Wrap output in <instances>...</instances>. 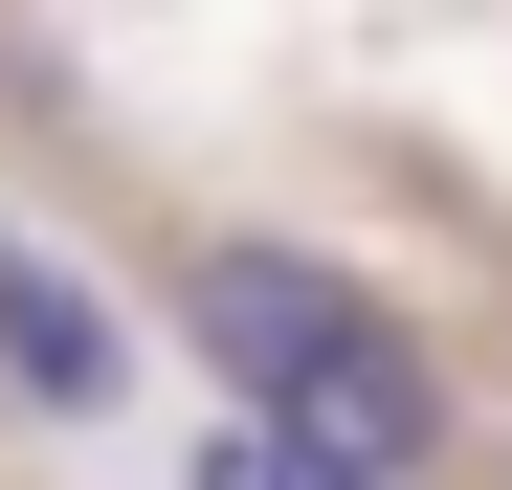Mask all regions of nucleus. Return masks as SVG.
<instances>
[{"mask_svg": "<svg viewBox=\"0 0 512 490\" xmlns=\"http://www.w3.org/2000/svg\"><path fill=\"white\" fill-rule=\"evenodd\" d=\"M357 335H379V312L334 290L312 245H201V357H223L245 401H312V379L357 357Z\"/></svg>", "mask_w": 512, "mask_h": 490, "instance_id": "nucleus-1", "label": "nucleus"}, {"mask_svg": "<svg viewBox=\"0 0 512 490\" xmlns=\"http://www.w3.org/2000/svg\"><path fill=\"white\" fill-rule=\"evenodd\" d=\"M290 446H312L334 490H401V468H423V357H401V335H357V357L290 401Z\"/></svg>", "mask_w": 512, "mask_h": 490, "instance_id": "nucleus-2", "label": "nucleus"}, {"mask_svg": "<svg viewBox=\"0 0 512 490\" xmlns=\"http://www.w3.org/2000/svg\"><path fill=\"white\" fill-rule=\"evenodd\" d=\"M0 379L23 401H112V312L45 268V245H0Z\"/></svg>", "mask_w": 512, "mask_h": 490, "instance_id": "nucleus-3", "label": "nucleus"}, {"mask_svg": "<svg viewBox=\"0 0 512 490\" xmlns=\"http://www.w3.org/2000/svg\"><path fill=\"white\" fill-rule=\"evenodd\" d=\"M201 490H334V468H312L290 424H223V446H201Z\"/></svg>", "mask_w": 512, "mask_h": 490, "instance_id": "nucleus-4", "label": "nucleus"}]
</instances>
